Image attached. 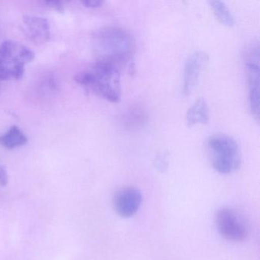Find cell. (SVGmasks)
Listing matches in <instances>:
<instances>
[{"instance_id":"6da1fadb","label":"cell","mask_w":260,"mask_h":260,"mask_svg":"<svg viewBox=\"0 0 260 260\" xmlns=\"http://www.w3.org/2000/svg\"><path fill=\"white\" fill-rule=\"evenodd\" d=\"M92 51L96 61L112 63L121 71L135 68L136 44L132 35L127 30L117 26H106L92 35Z\"/></svg>"},{"instance_id":"7a4b0ae2","label":"cell","mask_w":260,"mask_h":260,"mask_svg":"<svg viewBox=\"0 0 260 260\" xmlns=\"http://www.w3.org/2000/svg\"><path fill=\"white\" fill-rule=\"evenodd\" d=\"M120 77L121 71L115 65L95 61L90 70L77 74L74 80L102 98L118 103L121 97Z\"/></svg>"},{"instance_id":"3957f363","label":"cell","mask_w":260,"mask_h":260,"mask_svg":"<svg viewBox=\"0 0 260 260\" xmlns=\"http://www.w3.org/2000/svg\"><path fill=\"white\" fill-rule=\"evenodd\" d=\"M208 154L213 168L220 174L237 171L241 165V155L237 141L223 134H217L208 138Z\"/></svg>"},{"instance_id":"277c9868","label":"cell","mask_w":260,"mask_h":260,"mask_svg":"<svg viewBox=\"0 0 260 260\" xmlns=\"http://www.w3.org/2000/svg\"><path fill=\"white\" fill-rule=\"evenodd\" d=\"M34 51L15 41L0 45V80H19L25 74V65L35 58Z\"/></svg>"},{"instance_id":"5b68a950","label":"cell","mask_w":260,"mask_h":260,"mask_svg":"<svg viewBox=\"0 0 260 260\" xmlns=\"http://www.w3.org/2000/svg\"><path fill=\"white\" fill-rule=\"evenodd\" d=\"M245 70L249 86V103L251 113L258 122L259 119V48L258 44L246 50Z\"/></svg>"},{"instance_id":"8992f818","label":"cell","mask_w":260,"mask_h":260,"mask_svg":"<svg viewBox=\"0 0 260 260\" xmlns=\"http://www.w3.org/2000/svg\"><path fill=\"white\" fill-rule=\"evenodd\" d=\"M216 224L222 237L234 242H242L247 238L249 229L240 214L232 208H223L216 214Z\"/></svg>"},{"instance_id":"52a82bcc","label":"cell","mask_w":260,"mask_h":260,"mask_svg":"<svg viewBox=\"0 0 260 260\" xmlns=\"http://www.w3.org/2000/svg\"><path fill=\"white\" fill-rule=\"evenodd\" d=\"M208 61V54L202 51H194L185 60L182 75V93L184 96L192 93Z\"/></svg>"},{"instance_id":"ba28073f","label":"cell","mask_w":260,"mask_h":260,"mask_svg":"<svg viewBox=\"0 0 260 260\" xmlns=\"http://www.w3.org/2000/svg\"><path fill=\"white\" fill-rule=\"evenodd\" d=\"M142 201V194L138 188L124 187L120 188L114 196V209L120 217L128 218L137 214Z\"/></svg>"},{"instance_id":"9c48e42d","label":"cell","mask_w":260,"mask_h":260,"mask_svg":"<svg viewBox=\"0 0 260 260\" xmlns=\"http://www.w3.org/2000/svg\"><path fill=\"white\" fill-rule=\"evenodd\" d=\"M23 31L31 42L37 45L45 43L50 39V25L45 18L25 16L22 19Z\"/></svg>"},{"instance_id":"30bf717a","label":"cell","mask_w":260,"mask_h":260,"mask_svg":"<svg viewBox=\"0 0 260 260\" xmlns=\"http://www.w3.org/2000/svg\"><path fill=\"white\" fill-rule=\"evenodd\" d=\"M209 118V108L203 98L198 99L186 112V122L190 127L197 124H208Z\"/></svg>"},{"instance_id":"8fae6325","label":"cell","mask_w":260,"mask_h":260,"mask_svg":"<svg viewBox=\"0 0 260 260\" xmlns=\"http://www.w3.org/2000/svg\"><path fill=\"white\" fill-rule=\"evenodd\" d=\"M28 138L18 126L13 125L0 137V144L8 150L19 148L25 145Z\"/></svg>"},{"instance_id":"7c38bea8","label":"cell","mask_w":260,"mask_h":260,"mask_svg":"<svg viewBox=\"0 0 260 260\" xmlns=\"http://www.w3.org/2000/svg\"><path fill=\"white\" fill-rule=\"evenodd\" d=\"M209 4L216 18L220 21V23L223 24L225 26H234L235 24L234 16L224 2L215 0V1H210Z\"/></svg>"},{"instance_id":"4fadbf2b","label":"cell","mask_w":260,"mask_h":260,"mask_svg":"<svg viewBox=\"0 0 260 260\" xmlns=\"http://www.w3.org/2000/svg\"><path fill=\"white\" fill-rule=\"evenodd\" d=\"M146 113L139 106H132L124 115L123 123L130 129L138 128L146 121Z\"/></svg>"},{"instance_id":"5bb4252c","label":"cell","mask_w":260,"mask_h":260,"mask_svg":"<svg viewBox=\"0 0 260 260\" xmlns=\"http://www.w3.org/2000/svg\"><path fill=\"white\" fill-rule=\"evenodd\" d=\"M156 166L161 171L166 170L168 167V155L167 153H162L156 159Z\"/></svg>"},{"instance_id":"9a60e30c","label":"cell","mask_w":260,"mask_h":260,"mask_svg":"<svg viewBox=\"0 0 260 260\" xmlns=\"http://www.w3.org/2000/svg\"><path fill=\"white\" fill-rule=\"evenodd\" d=\"M45 5H46L48 8L52 9V10H56V11L63 12V3L60 1H45L43 2Z\"/></svg>"},{"instance_id":"2e32d148","label":"cell","mask_w":260,"mask_h":260,"mask_svg":"<svg viewBox=\"0 0 260 260\" xmlns=\"http://www.w3.org/2000/svg\"><path fill=\"white\" fill-rule=\"evenodd\" d=\"M82 4L86 8L97 9L101 7L103 4H104V2L100 1V0H85V1L82 2Z\"/></svg>"},{"instance_id":"e0dca14e","label":"cell","mask_w":260,"mask_h":260,"mask_svg":"<svg viewBox=\"0 0 260 260\" xmlns=\"http://www.w3.org/2000/svg\"><path fill=\"white\" fill-rule=\"evenodd\" d=\"M9 183V175L3 166L0 165V186L5 187Z\"/></svg>"}]
</instances>
